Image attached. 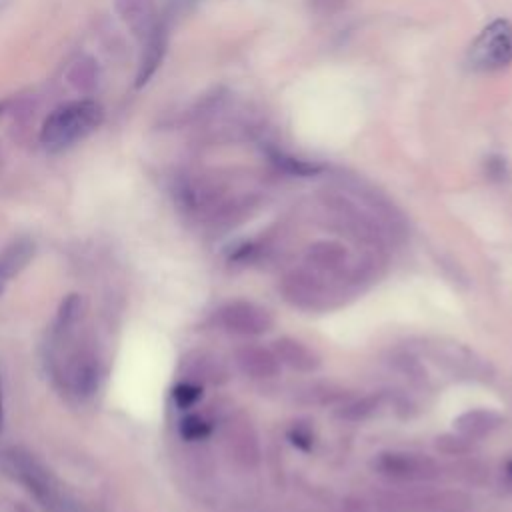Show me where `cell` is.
Returning a JSON list of instances; mask_svg holds the SVG:
<instances>
[{
	"label": "cell",
	"instance_id": "9a60e30c",
	"mask_svg": "<svg viewBox=\"0 0 512 512\" xmlns=\"http://www.w3.org/2000/svg\"><path fill=\"white\" fill-rule=\"evenodd\" d=\"M288 438H290V442H292L294 446H298L300 450H310V448H312V442H314L312 432H310L308 428L300 426V424H296V426L290 430Z\"/></svg>",
	"mask_w": 512,
	"mask_h": 512
},
{
	"label": "cell",
	"instance_id": "4fadbf2b",
	"mask_svg": "<svg viewBox=\"0 0 512 512\" xmlns=\"http://www.w3.org/2000/svg\"><path fill=\"white\" fill-rule=\"evenodd\" d=\"M80 308H82V300L78 298V294H70L58 312V326L60 328H70L72 324H76V320L80 318Z\"/></svg>",
	"mask_w": 512,
	"mask_h": 512
},
{
	"label": "cell",
	"instance_id": "3957f363",
	"mask_svg": "<svg viewBox=\"0 0 512 512\" xmlns=\"http://www.w3.org/2000/svg\"><path fill=\"white\" fill-rule=\"evenodd\" d=\"M512 64V24L492 20L468 48V66L476 72H498Z\"/></svg>",
	"mask_w": 512,
	"mask_h": 512
},
{
	"label": "cell",
	"instance_id": "5bb4252c",
	"mask_svg": "<svg viewBox=\"0 0 512 512\" xmlns=\"http://www.w3.org/2000/svg\"><path fill=\"white\" fill-rule=\"evenodd\" d=\"M374 410V404L370 402V398H364V400H356L352 404H348L344 410H342V418H348V420H364L366 416H370Z\"/></svg>",
	"mask_w": 512,
	"mask_h": 512
},
{
	"label": "cell",
	"instance_id": "ac0fdd59",
	"mask_svg": "<svg viewBox=\"0 0 512 512\" xmlns=\"http://www.w3.org/2000/svg\"><path fill=\"white\" fill-rule=\"evenodd\" d=\"M2 422H4V410H2V394H0V432H2Z\"/></svg>",
	"mask_w": 512,
	"mask_h": 512
},
{
	"label": "cell",
	"instance_id": "30bf717a",
	"mask_svg": "<svg viewBox=\"0 0 512 512\" xmlns=\"http://www.w3.org/2000/svg\"><path fill=\"white\" fill-rule=\"evenodd\" d=\"M498 424H500V416L490 410H470L456 420V426L466 440L482 438L490 434Z\"/></svg>",
	"mask_w": 512,
	"mask_h": 512
},
{
	"label": "cell",
	"instance_id": "52a82bcc",
	"mask_svg": "<svg viewBox=\"0 0 512 512\" xmlns=\"http://www.w3.org/2000/svg\"><path fill=\"white\" fill-rule=\"evenodd\" d=\"M236 364L242 370V374L256 378V380H266V378H276L280 374V360L274 354L272 348L264 346H244L236 352Z\"/></svg>",
	"mask_w": 512,
	"mask_h": 512
},
{
	"label": "cell",
	"instance_id": "5b68a950",
	"mask_svg": "<svg viewBox=\"0 0 512 512\" xmlns=\"http://www.w3.org/2000/svg\"><path fill=\"white\" fill-rule=\"evenodd\" d=\"M376 472L396 480H430L438 474L436 462L416 452H382L374 458Z\"/></svg>",
	"mask_w": 512,
	"mask_h": 512
},
{
	"label": "cell",
	"instance_id": "9c48e42d",
	"mask_svg": "<svg viewBox=\"0 0 512 512\" xmlns=\"http://www.w3.org/2000/svg\"><path fill=\"white\" fill-rule=\"evenodd\" d=\"M346 246H342L340 242L334 240H320L314 242L308 252H306V260L324 272H336L346 264Z\"/></svg>",
	"mask_w": 512,
	"mask_h": 512
},
{
	"label": "cell",
	"instance_id": "e0dca14e",
	"mask_svg": "<svg viewBox=\"0 0 512 512\" xmlns=\"http://www.w3.org/2000/svg\"><path fill=\"white\" fill-rule=\"evenodd\" d=\"M196 2H198V0H172V4H174L178 10H188V8H192Z\"/></svg>",
	"mask_w": 512,
	"mask_h": 512
},
{
	"label": "cell",
	"instance_id": "277c9868",
	"mask_svg": "<svg viewBox=\"0 0 512 512\" xmlns=\"http://www.w3.org/2000/svg\"><path fill=\"white\" fill-rule=\"evenodd\" d=\"M218 320L224 330L238 336H262L274 328V316L270 310L248 300L228 302L220 308Z\"/></svg>",
	"mask_w": 512,
	"mask_h": 512
},
{
	"label": "cell",
	"instance_id": "ba28073f",
	"mask_svg": "<svg viewBox=\"0 0 512 512\" xmlns=\"http://www.w3.org/2000/svg\"><path fill=\"white\" fill-rule=\"evenodd\" d=\"M32 256H34V244L26 238L10 242L0 252V294L4 292L8 282L26 268Z\"/></svg>",
	"mask_w": 512,
	"mask_h": 512
},
{
	"label": "cell",
	"instance_id": "6da1fadb",
	"mask_svg": "<svg viewBox=\"0 0 512 512\" xmlns=\"http://www.w3.org/2000/svg\"><path fill=\"white\" fill-rule=\"evenodd\" d=\"M104 118V110L94 100H76L58 106L42 124L40 142L48 152H60L92 134Z\"/></svg>",
	"mask_w": 512,
	"mask_h": 512
},
{
	"label": "cell",
	"instance_id": "7a4b0ae2",
	"mask_svg": "<svg viewBox=\"0 0 512 512\" xmlns=\"http://www.w3.org/2000/svg\"><path fill=\"white\" fill-rule=\"evenodd\" d=\"M8 470L28 488L46 512H86L38 460L20 450L6 454Z\"/></svg>",
	"mask_w": 512,
	"mask_h": 512
},
{
	"label": "cell",
	"instance_id": "8992f818",
	"mask_svg": "<svg viewBox=\"0 0 512 512\" xmlns=\"http://www.w3.org/2000/svg\"><path fill=\"white\" fill-rule=\"evenodd\" d=\"M272 350L278 356L280 364H284L296 372H302V374H310V372L318 370L322 364V360L314 348H310L306 342L292 338V336L276 338L272 344Z\"/></svg>",
	"mask_w": 512,
	"mask_h": 512
},
{
	"label": "cell",
	"instance_id": "d6986e66",
	"mask_svg": "<svg viewBox=\"0 0 512 512\" xmlns=\"http://www.w3.org/2000/svg\"><path fill=\"white\" fill-rule=\"evenodd\" d=\"M0 110H2V108H0Z\"/></svg>",
	"mask_w": 512,
	"mask_h": 512
},
{
	"label": "cell",
	"instance_id": "7c38bea8",
	"mask_svg": "<svg viewBox=\"0 0 512 512\" xmlns=\"http://www.w3.org/2000/svg\"><path fill=\"white\" fill-rule=\"evenodd\" d=\"M172 398H174L178 408L186 410L202 398V386H198L194 382H180L172 388Z\"/></svg>",
	"mask_w": 512,
	"mask_h": 512
},
{
	"label": "cell",
	"instance_id": "8fae6325",
	"mask_svg": "<svg viewBox=\"0 0 512 512\" xmlns=\"http://www.w3.org/2000/svg\"><path fill=\"white\" fill-rule=\"evenodd\" d=\"M178 432L184 440H204L210 436L212 432V426L206 418H202L200 414H186L182 420H180V426H178Z\"/></svg>",
	"mask_w": 512,
	"mask_h": 512
},
{
	"label": "cell",
	"instance_id": "2e32d148",
	"mask_svg": "<svg viewBox=\"0 0 512 512\" xmlns=\"http://www.w3.org/2000/svg\"><path fill=\"white\" fill-rule=\"evenodd\" d=\"M322 10H334V8H338L342 2H346V0H314Z\"/></svg>",
	"mask_w": 512,
	"mask_h": 512
}]
</instances>
